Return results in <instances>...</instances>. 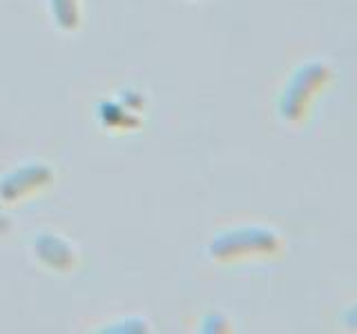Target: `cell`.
<instances>
[{"label":"cell","mask_w":357,"mask_h":334,"mask_svg":"<svg viewBox=\"0 0 357 334\" xmlns=\"http://www.w3.org/2000/svg\"><path fill=\"white\" fill-rule=\"evenodd\" d=\"M52 14L63 29H74L78 25L76 0H52Z\"/></svg>","instance_id":"cell-1"}]
</instances>
